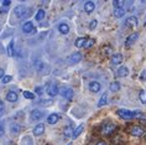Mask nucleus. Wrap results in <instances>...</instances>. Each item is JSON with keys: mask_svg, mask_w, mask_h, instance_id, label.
I'll return each mask as SVG.
<instances>
[{"mask_svg": "<svg viewBox=\"0 0 146 145\" xmlns=\"http://www.w3.org/2000/svg\"><path fill=\"white\" fill-rule=\"evenodd\" d=\"M43 132H45V125H43L42 123H40V124H37L34 128V135H36V136L42 135Z\"/></svg>", "mask_w": 146, "mask_h": 145, "instance_id": "obj_14", "label": "nucleus"}, {"mask_svg": "<svg viewBox=\"0 0 146 145\" xmlns=\"http://www.w3.org/2000/svg\"><path fill=\"white\" fill-rule=\"evenodd\" d=\"M24 97L26 99H35V94L31 93V92H27V90H25L24 92Z\"/></svg>", "mask_w": 146, "mask_h": 145, "instance_id": "obj_33", "label": "nucleus"}, {"mask_svg": "<svg viewBox=\"0 0 146 145\" xmlns=\"http://www.w3.org/2000/svg\"><path fill=\"white\" fill-rule=\"evenodd\" d=\"M87 41L86 37H78L77 40H76V47H78V49H81V47L84 46V43Z\"/></svg>", "mask_w": 146, "mask_h": 145, "instance_id": "obj_24", "label": "nucleus"}, {"mask_svg": "<svg viewBox=\"0 0 146 145\" xmlns=\"http://www.w3.org/2000/svg\"><path fill=\"white\" fill-rule=\"evenodd\" d=\"M100 89H102L100 83H98V82H96V81H93V82H90V83H89V90H90V92L98 93Z\"/></svg>", "mask_w": 146, "mask_h": 145, "instance_id": "obj_11", "label": "nucleus"}, {"mask_svg": "<svg viewBox=\"0 0 146 145\" xmlns=\"http://www.w3.org/2000/svg\"><path fill=\"white\" fill-rule=\"evenodd\" d=\"M6 99L9 100V102H16L17 99H19V97H17V93H15V92H9L8 94H6Z\"/></svg>", "mask_w": 146, "mask_h": 145, "instance_id": "obj_18", "label": "nucleus"}, {"mask_svg": "<svg viewBox=\"0 0 146 145\" xmlns=\"http://www.w3.org/2000/svg\"><path fill=\"white\" fill-rule=\"evenodd\" d=\"M97 25H98L97 20H92V21H90V24H89V29H90V30H94V29L97 27Z\"/></svg>", "mask_w": 146, "mask_h": 145, "instance_id": "obj_34", "label": "nucleus"}, {"mask_svg": "<svg viewBox=\"0 0 146 145\" xmlns=\"http://www.w3.org/2000/svg\"><path fill=\"white\" fill-rule=\"evenodd\" d=\"M43 17H45V10H42V9H40L37 14H36V16H35V19L37 20V21H41L43 20Z\"/></svg>", "mask_w": 146, "mask_h": 145, "instance_id": "obj_27", "label": "nucleus"}, {"mask_svg": "<svg viewBox=\"0 0 146 145\" xmlns=\"http://www.w3.org/2000/svg\"><path fill=\"white\" fill-rule=\"evenodd\" d=\"M113 5H114L115 8H123V6L125 5V1H124V0H114Z\"/></svg>", "mask_w": 146, "mask_h": 145, "instance_id": "obj_29", "label": "nucleus"}, {"mask_svg": "<svg viewBox=\"0 0 146 145\" xmlns=\"http://www.w3.org/2000/svg\"><path fill=\"white\" fill-rule=\"evenodd\" d=\"M125 13H126V10L124 8H116L115 11H114V16L115 17H123L125 15Z\"/></svg>", "mask_w": 146, "mask_h": 145, "instance_id": "obj_20", "label": "nucleus"}, {"mask_svg": "<svg viewBox=\"0 0 146 145\" xmlns=\"http://www.w3.org/2000/svg\"><path fill=\"white\" fill-rule=\"evenodd\" d=\"M3 77H4V70L0 68V78H3Z\"/></svg>", "mask_w": 146, "mask_h": 145, "instance_id": "obj_43", "label": "nucleus"}, {"mask_svg": "<svg viewBox=\"0 0 146 145\" xmlns=\"http://www.w3.org/2000/svg\"><path fill=\"white\" fill-rule=\"evenodd\" d=\"M3 5H4V6H9L10 5V1H9V0H6V1H3Z\"/></svg>", "mask_w": 146, "mask_h": 145, "instance_id": "obj_42", "label": "nucleus"}, {"mask_svg": "<svg viewBox=\"0 0 146 145\" xmlns=\"http://www.w3.org/2000/svg\"><path fill=\"white\" fill-rule=\"evenodd\" d=\"M30 117H31V120H40V119L43 117V112L38 110V109H35V110L31 112Z\"/></svg>", "mask_w": 146, "mask_h": 145, "instance_id": "obj_10", "label": "nucleus"}, {"mask_svg": "<svg viewBox=\"0 0 146 145\" xmlns=\"http://www.w3.org/2000/svg\"><path fill=\"white\" fill-rule=\"evenodd\" d=\"M58 119H60V115L53 113V114H50L48 118H47V123L48 124H56V123L58 122Z\"/></svg>", "mask_w": 146, "mask_h": 145, "instance_id": "obj_15", "label": "nucleus"}, {"mask_svg": "<svg viewBox=\"0 0 146 145\" xmlns=\"http://www.w3.org/2000/svg\"><path fill=\"white\" fill-rule=\"evenodd\" d=\"M115 128H116V125L113 124V123H105V124L102 126V133H103L104 135H109V134H111L114 132Z\"/></svg>", "mask_w": 146, "mask_h": 145, "instance_id": "obj_5", "label": "nucleus"}, {"mask_svg": "<svg viewBox=\"0 0 146 145\" xmlns=\"http://www.w3.org/2000/svg\"><path fill=\"white\" fill-rule=\"evenodd\" d=\"M94 45V40L93 39H87V41H86V43H84V46L83 47H86V49H90Z\"/></svg>", "mask_w": 146, "mask_h": 145, "instance_id": "obj_32", "label": "nucleus"}, {"mask_svg": "<svg viewBox=\"0 0 146 145\" xmlns=\"http://www.w3.org/2000/svg\"><path fill=\"white\" fill-rule=\"evenodd\" d=\"M23 31L25 34H31V32H35V27H34V24L31 21H27V23L24 24L23 26Z\"/></svg>", "mask_w": 146, "mask_h": 145, "instance_id": "obj_9", "label": "nucleus"}, {"mask_svg": "<svg viewBox=\"0 0 146 145\" xmlns=\"http://www.w3.org/2000/svg\"><path fill=\"white\" fill-rule=\"evenodd\" d=\"M60 93H61V96L63 97V98H66L67 100H71L73 98V94H74L73 93V89L69 88V87H62Z\"/></svg>", "mask_w": 146, "mask_h": 145, "instance_id": "obj_3", "label": "nucleus"}, {"mask_svg": "<svg viewBox=\"0 0 146 145\" xmlns=\"http://www.w3.org/2000/svg\"><path fill=\"white\" fill-rule=\"evenodd\" d=\"M137 25V19L135 16H129V17H126V20H125V26L127 27H133V26H136Z\"/></svg>", "mask_w": 146, "mask_h": 145, "instance_id": "obj_13", "label": "nucleus"}, {"mask_svg": "<svg viewBox=\"0 0 146 145\" xmlns=\"http://www.w3.org/2000/svg\"><path fill=\"white\" fill-rule=\"evenodd\" d=\"M116 114H118L120 118L125 119V120H130V119H134L135 112H131V110H127V109H118Z\"/></svg>", "mask_w": 146, "mask_h": 145, "instance_id": "obj_2", "label": "nucleus"}, {"mask_svg": "<svg viewBox=\"0 0 146 145\" xmlns=\"http://www.w3.org/2000/svg\"><path fill=\"white\" fill-rule=\"evenodd\" d=\"M145 138H146V134H145Z\"/></svg>", "mask_w": 146, "mask_h": 145, "instance_id": "obj_45", "label": "nucleus"}, {"mask_svg": "<svg viewBox=\"0 0 146 145\" xmlns=\"http://www.w3.org/2000/svg\"><path fill=\"white\" fill-rule=\"evenodd\" d=\"M96 145H107V143H105V141H103V140H100V141H98Z\"/></svg>", "mask_w": 146, "mask_h": 145, "instance_id": "obj_41", "label": "nucleus"}, {"mask_svg": "<svg viewBox=\"0 0 146 145\" xmlns=\"http://www.w3.org/2000/svg\"><path fill=\"white\" fill-rule=\"evenodd\" d=\"M72 128L71 126H67V128H64V130H63V135H64V138H69L72 135Z\"/></svg>", "mask_w": 146, "mask_h": 145, "instance_id": "obj_30", "label": "nucleus"}, {"mask_svg": "<svg viewBox=\"0 0 146 145\" xmlns=\"http://www.w3.org/2000/svg\"><path fill=\"white\" fill-rule=\"evenodd\" d=\"M107 103H108V94L104 93L103 96H102V98L99 99V102H98V107L102 108V107H104Z\"/></svg>", "mask_w": 146, "mask_h": 145, "instance_id": "obj_19", "label": "nucleus"}, {"mask_svg": "<svg viewBox=\"0 0 146 145\" xmlns=\"http://www.w3.org/2000/svg\"><path fill=\"white\" fill-rule=\"evenodd\" d=\"M4 135V124L3 123H0V136Z\"/></svg>", "mask_w": 146, "mask_h": 145, "instance_id": "obj_38", "label": "nucleus"}, {"mask_svg": "<svg viewBox=\"0 0 146 145\" xmlns=\"http://www.w3.org/2000/svg\"><path fill=\"white\" fill-rule=\"evenodd\" d=\"M15 15L17 17H21V19H25V17H27L29 15H31V10L26 9L23 5H19L15 8Z\"/></svg>", "mask_w": 146, "mask_h": 145, "instance_id": "obj_1", "label": "nucleus"}, {"mask_svg": "<svg viewBox=\"0 0 146 145\" xmlns=\"http://www.w3.org/2000/svg\"><path fill=\"white\" fill-rule=\"evenodd\" d=\"M81 60H82V53L81 52H74L68 57V63L69 65H77V63L81 62Z\"/></svg>", "mask_w": 146, "mask_h": 145, "instance_id": "obj_6", "label": "nucleus"}, {"mask_svg": "<svg viewBox=\"0 0 146 145\" xmlns=\"http://www.w3.org/2000/svg\"><path fill=\"white\" fill-rule=\"evenodd\" d=\"M110 47H109V46H107V47H104V53H105V55H109V53H110Z\"/></svg>", "mask_w": 146, "mask_h": 145, "instance_id": "obj_39", "label": "nucleus"}, {"mask_svg": "<svg viewBox=\"0 0 146 145\" xmlns=\"http://www.w3.org/2000/svg\"><path fill=\"white\" fill-rule=\"evenodd\" d=\"M116 73H118L119 77H126V76L129 74V70H127V67L123 66V67H119V68H118Z\"/></svg>", "mask_w": 146, "mask_h": 145, "instance_id": "obj_16", "label": "nucleus"}, {"mask_svg": "<svg viewBox=\"0 0 146 145\" xmlns=\"http://www.w3.org/2000/svg\"><path fill=\"white\" fill-rule=\"evenodd\" d=\"M21 132V126L19 124H13L11 125V133L13 134H19Z\"/></svg>", "mask_w": 146, "mask_h": 145, "instance_id": "obj_28", "label": "nucleus"}, {"mask_svg": "<svg viewBox=\"0 0 146 145\" xmlns=\"http://www.w3.org/2000/svg\"><path fill=\"white\" fill-rule=\"evenodd\" d=\"M130 134L133 136H142L145 134V130L142 129V126H133L130 130Z\"/></svg>", "mask_w": 146, "mask_h": 145, "instance_id": "obj_8", "label": "nucleus"}, {"mask_svg": "<svg viewBox=\"0 0 146 145\" xmlns=\"http://www.w3.org/2000/svg\"><path fill=\"white\" fill-rule=\"evenodd\" d=\"M4 109H5V106H4V103L0 100V113H3L4 112Z\"/></svg>", "mask_w": 146, "mask_h": 145, "instance_id": "obj_40", "label": "nucleus"}, {"mask_svg": "<svg viewBox=\"0 0 146 145\" xmlns=\"http://www.w3.org/2000/svg\"><path fill=\"white\" fill-rule=\"evenodd\" d=\"M58 30H60L61 34L66 35V34H68V32H69V26H68L67 24H60V26H58Z\"/></svg>", "mask_w": 146, "mask_h": 145, "instance_id": "obj_22", "label": "nucleus"}, {"mask_svg": "<svg viewBox=\"0 0 146 145\" xmlns=\"http://www.w3.org/2000/svg\"><path fill=\"white\" fill-rule=\"evenodd\" d=\"M47 94H48L50 97H54L57 96L58 92H60V88H58V86L56 84V83H50L48 86H47Z\"/></svg>", "mask_w": 146, "mask_h": 145, "instance_id": "obj_4", "label": "nucleus"}, {"mask_svg": "<svg viewBox=\"0 0 146 145\" xmlns=\"http://www.w3.org/2000/svg\"><path fill=\"white\" fill-rule=\"evenodd\" d=\"M67 145H72V144H71V143H69V144H67Z\"/></svg>", "mask_w": 146, "mask_h": 145, "instance_id": "obj_44", "label": "nucleus"}, {"mask_svg": "<svg viewBox=\"0 0 146 145\" xmlns=\"http://www.w3.org/2000/svg\"><path fill=\"white\" fill-rule=\"evenodd\" d=\"M8 55L9 56L14 55V41H10V43L8 45Z\"/></svg>", "mask_w": 146, "mask_h": 145, "instance_id": "obj_31", "label": "nucleus"}, {"mask_svg": "<svg viewBox=\"0 0 146 145\" xmlns=\"http://www.w3.org/2000/svg\"><path fill=\"white\" fill-rule=\"evenodd\" d=\"M110 62L113 65H120L123 62V55L121 53H114L110 59Z\"/></svg>", "mask_w": 146, "mask_h": 145, "instance_id": "obj_12", "label": "nucleus"}, {"mask_svg": "<svg viewBox=\"0 0 146 145\" xmlns=\"http://www.w3.org/2000/svg\"><path fill=\"white\" fill-rule=\"evenodd\" d=\"M134 119H139V120L146 123V115L144 113H140V112H135V115H134Z\"/></svg>", "mask_w": 146, "mask_h": 145, "instance_id": "obj_25", "label": "nucleus"}, {"mask_svg": "<svg viewBox=\"0 0 146 145\" xmlns=\"http://www.w3.org/2000/svg\"><path fill=\"white\" fill-rule=\"evenodd\" d=\"M35 92H36V94H38V96H41L42 94V87H36V89H35Z\"/></svg>", "mask_w": 146, "mask_h": 145, "instance_id": "obj_37", "label": "nucleus"}, {"mask_svg": "<svg viewBox=\"0 0 146 145\" xmlns=\"http://www.w3.org/2000/svg\"><path fill=\"white\" fill-rule=\"evenodd\" d=\"M137 39H139V34H137V32H134L133 35H130L129 37L126 39V41H125V47H126V49L131 47L135 42H136V40H137Z\"/></svg>", "mask_w": 146, "mask_h": 145, "instance_id": "obj_7", "label": "nucleus"}, {"mask_svg": "<svg viewBox=\"0 0 146 145\" xmlns=\"http://www.w3.org/2000/svg\"><path fill=\"white\" fill-rule=\"evenodd\" d=\"M94 9H96V4H94L93 1H87L84 4V11L86 13L89 14V13H92Z\"/></svg>", "mask_w": 146, "mask_h": 145, "instance_id": "obj_17", "label": "nucleus"}, {"mask_svg": "<svg viewBox=\"0 0 146 145\" xmlns=\"http://www.w3.org/2000/svg\"><path fill=\"white\" fill-rule=\"evenodd\" d=\"M83 129H84V125H83V124L79 125L77 129H74V132H73V134H72L73 139H76V138H78L79 135H81V133L83 132Z\"/></svg>", "mask_w": 146, "mask_h": 145, "instance_id": "obj_21", "label": "nucleus"}, {"mask_svg": "<svg viewBox=\"0 0 146 145\" xmlns=\"http://www.w3.org/2000/svg\"><path fill=\"white\" fill-rule=\"evenodd\" d=\"M11 79H13V77H11V76H4L1 81H3V83H9L10 81H11Z\"/></svg>", "mask_w": 146, "mask_h": 145, "instance_id": "obj_35", "label": "nucleus"}, {"mask_svg": "<svg viewBox=\"0 0 146 145\" xmlns=\"http://www.w3.org/2000/svg\"><path fill=\"white\" fill-rule=\"evenodd\" d=\"M109 89H110L111 92H118L120 89V83L119 82H111L110 86H109Z\"/></svg>", "mask_w": 146, "mask_h": 145, "instance_id": "obj_23", "label": "nucleus"}, {"mask_svg": "<svg viewBox=\"0 0 146 145\" xmlns=\"http://www.w3.org/2000/svg\"><path fill=\"white\" fill-rule=\"evenodd\" d=\"M139 99H140V102L142 104L146 103V90L145 89H141L140 93H139Z\"/></svg>", "mask_w": 146, "mask_h": 145, "instance_id": "obj_26", "label": "nucleus"}, {"mask_svg": "<svg viewBox=\"0 0 146 145\" xmlns=\"http://www.w3.org/2000/svg\"><path fill=\"white\" fill-rule=\"evenodd\" d=\"M140 79L141 81H146V70H144L141 72V74H140Z\"/></svg>", "mask_w": 146, "mask_h": 145, "instance_id": "obj_36", "label": "nucleus"}]
</instances>
